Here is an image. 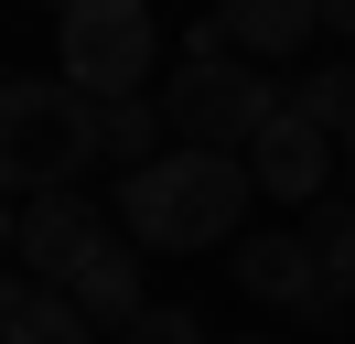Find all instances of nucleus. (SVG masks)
Instances as JSON below:
<instances>
[{
	"instance_id": "nucleus-1",
	"label": "nucleus",
	"mask_w": 355,
	"mask_h": 344,
	"mask_svg": "<svg viewBox=\"0 0 355 344\" xmlns=\"http://www.w3.org/2000/svg\"><path fill=\"white\" fill-rule=\"evenodd\" d=\"M248 194H259L248 150H194V140H173L162 162L119 172L108 215H119L151 258H194V248H237V237H248Z\"/></svg>"
},
{
	"instance_id": "nucleus-2",
	"label": "nucleus",
	"mask_w": 355,
	"mask_h": 344,
	"mask_svg": "<svg viewBox=\"0 0 355 344\" xmlns=\"http://www.w3.org/2000/svg\"><path fill=\"white\" fill-rule=\"evenodd\" d=\"M87 162H97L87 86H65V76H11L0 86V183L11 194H65Z\"/></svg>"
},
{
	"instance_id": "nucleus-3",
	"label": "nucleus",
	"mask_w": 355,
	"mask_h": 344,
	"mask_svg": "<svg viewBox=\"0 0 355 344\" xmlns=\"http://www.w3.org/2000/svg\"><path fill=\"white\" fill-rule=\"evenodd\" d=\"M54 76L87 86V97H140L151 86V54H162V11L151 0H65L54 11Z\"/></svg>"
},
{
	"instance_id": "nucleus-4",
	"label": "nucleus",
	"mask_w": 355,
	"mask_h": 344,
	"mask_svg": "<svg viewBox=\"0 0 355 344\" xmlns=\"http://www.w3.org/2000/svg\"><path fill=\"white\" fill-rule=\"evenodd\" d=\"M291 108V86H269V76H248V64H173V86H162V119H173V140H194V150H248L269 119Z\"/></svg>"
},
{
	"instance_id": "nucleus-5",
	"label": "nucleus",
	"mask_w": 355,
	"mask_h": 344,
	"mask_svg": "<svg viewBox=\"0 0 355 344\" xmlns=\"http://www.w3.org/2000/svg\"><path fill=\"white\" fill-rule=\"evenodd\" d=\"M119 237V215H97L87 194H11V269H33V280H65L76 291V269H87L97 248Z\"/></svg>"
},
{
	"instance_id": "nucleus-6",
	"label": "nucleus",
	"mask_w": 355,
	"mask_h": 344,
	"mask_svg": "<svg viewBox=\"0 0 355 344\" xmlns=\"http://www.w3.org/2000/svg\"><path fill=\"white\" fill-rule=\"evenodd\" d=\"M248 172H259V194H280V205H323L334 172H345V140H334L323 119H302V108H280V119L248 140Z\"/></svg>"
},
{
	"instance_id": "nucleus-7",
	"label": "nucleus",
	"mask_w": 355,
	"mask_h": 344,
	"mask_svg": "<svg viewBox=\"0 0 355 344\" xmlns=\"http://www.w3.org/2000/svg\"><path fill=\"white\" fill-rule=\"evenodd\" d=\"M237 291H248V301H269V312H312V301H323V269H312V237L248 226V237H237Z\"/></svg>"
},
{
	"instance_id": "nucleus-8",
	"label": "nucleus",
	"mask_w": 355,
	"mask_h": 344,
	"mask_svg": "<svg viewBox=\"0 0 355 344\" xmlns=\"http://www.w3.org/2000/svg\"><path fill=\"white\" fill-rule=\"evenodd\" d=\"M0 344H97V322H87V301H76L65 280L11 269V291H0Z\"/></svg>"
},
{
	"instance_id": "nucleus-9",
	"label": "nucleus",
	"mask_w": 355,
	"mask_h": 344,
	"mask_svg": "<svg viewBox=\"0 0 355 344\" xmlns=\"http://www.w3.org/2000/svg\"><path fill=\"white\" fill-rule=\"evenodd\" d=\"M140 258H151V248H140V237L119 226L108 248H97L87 269H76V301H87V322H97V334H130V322L151 312V291H140Z\"/></svg>"
},
{
	"instance_id": "nucleus-10",
	"label": "nucleus",
	"mask_w": 355,
	"mask_h": 344,
	"mask_svg": "<svg viewBox=\"0 0 355 344\" xmlns=\"http://www.w3.org/2000/svg\"><path fill=\"white\" fill-rule=\"evenodd\" d=\"M237 22V54H302L323 33V0H216Z\"/></svg>"
},
{
	"instance_id": "nucleus-11",
	"label": "nucleus",
	"mask_w": 355,
	"mask_h": 344,
	"mask_svg": "<svg viewBox=\"0 0 355 344\" xmlns=\"http://www.w3.org/2000/svg\"><path fill=\"white\" fill-rule=\"evenodd\" d=\"M302 237H312V269H323V291H345V301H355V194L302 205Z\"/></svg>"
},
{
	"instance_id": "nucleus-12",
	"label": "nucleus",
	"mask_w": 355,
	"mask_h": 344,
	"mask_svg": "<svg viewBox=\"0 0 355 344\" xmlns=\"http://www.w3.org/2000/svg\"><path fill=\"white\" fill-rule=\"evenodd\" d=\"M291 108H302V119H323L334 140H345V129H355V64H323V76H302V86H291Z\"/></svg>"
},
{
	"instance_id": "nucleus-13",
	"label": "nucleus",
	"mask_w": 355,
	"mask_h": 344,
	"mask_svg": "<svg viewBox=\"0 0 355 344\" xmlns=\"http://www.w3.org/2000/svg\"><path fill=\"white\" fill-rule=\"evenodd\" d=\"M119 344H216V334H205V312H183V301H151Z\"/></svg>"
},
{
	"instance_id": "nucleus-14",
	"label": "nucleus",
	"mask_w": 355,
	"mask_h": 344,
	"mask_svg": "<svg viewBox=\"0 0 355 344\" xmlns=\"http://www.w3.org/2000/svg\"><path fill=\"white\" fill-rule=\"evenodd\" d=\"M323 33H345V43H355V0H323Z\"/></svg>"
},
{
	"instance_id": "nucleus-15",
	"label": "nucleus",
	"mask_w": 355,
	"mask_h": 344,
	"mask_svg": "<svg viewBox=\"0 0 355 344\" xmlns=\"http://www.w3.org/2000/svg\"><path fill=\"white\" fill-rule=\"evenodd\" d=\"M345 194H355V129H345Z\"/></svg>"
},
{
	"instance_id": "nucleus-16",
	"label": "nucleus",
	"mask_w": 355,
	"mask_h": 344,
	"mask_svg": "<svg viewBox=\"0 0 355 344\" xmlns=\"http://www.w3.org/2000/svg\"><path fill=\"white\" fill-rule=\"evenodd\" d=\"M237 344H269V334H237Z\"/></svg>"
},
{
	"instance_id": "nucleus-17",
	"label": "nucleus",
	"mask_w": 355,
	"mask_h": 344,
	"mask_svg": "<svg viewBox=\"0 0 355 344\" xmlns=\"http://www.w3.org/2000/svg\"><path fill=\"white\" fill-rule=\"evenodd\" d=\"M44 11H65V0H44Z\"/></svg>"
}]
</instances>
